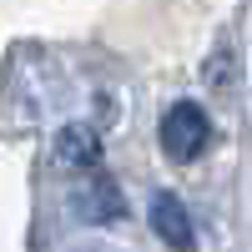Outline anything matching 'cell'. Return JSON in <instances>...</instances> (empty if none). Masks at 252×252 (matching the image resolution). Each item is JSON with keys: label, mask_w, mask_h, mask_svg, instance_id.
<instances>
[{"label": "cell", "mask_w": 252, "mask_h": 252, "mask_svg": "<svg viewBox=\"0 0 252 252\" xmlns=\"http://www.w3.org/2000/svg\"><path fill=\"white\" fill-rule=\"evenodd\" d=\"M207 141H212V116L197 101H177L161 116V152L172 161H197L207 152Z\"/></svg>", "instance_id": "1"}, {"label": "cell", "mask_w": 252, "mask_h": 252, "mask_svg": "<svg viewBox=\"0 0 252 252\" xmlns=\"http://www.w3.org/2000/svg\"><path fill=\"white\" fill-rule=\"evenodd\" d=\"M152 232L172 247H192L197 232H192V217H187V207L172 197V192H157L152 197Z\"/></svg>", "instance_id": "2"}, {"label": "cell", "mask_w": 252, "mask_h": 252, "mask_svg": "<svg viewBox=\"0 0 252 252\" xmlns=\"http://www.w3.org/2000/svg\"><path fill=\"white\" fill-rule=\"evenodd\" d=\"M56 157L66 166H96L101 161V146H96V131L91 126H66L56 136Z\"/></svg>", "instance_id": "3"}, {"label": "cell", "mask_w": 252, "mask_h": 252, "mask_svg": "<svg viewBox=\"0 0 252 252\" xmlns=\"http://www.w3.org/2000/svg\"><path fill=\"white\" fill-rule=\"evenodd\" d=\"M86 187H91V197L81 202V212H86L96 227H106V222H116L126 212V202H121V192H116L111 182H86Z\"/></svg>", "instance_id": "4"}]
</instances>
